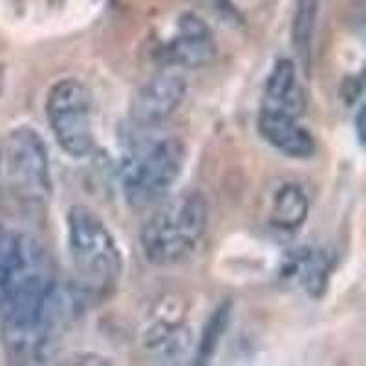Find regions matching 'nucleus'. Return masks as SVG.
<instances>
[{"instance_id": "f257e3e1", "label": "nucleus", "mask_w": 366, "mask_h": 366, "mask_svg": "<svg viewBox=\"0 0 366 366\" xmlns=\"http://www.w3.org/2000/svg\"><path fill=\"white\" fill-rule=\"evenodd\" d=\"M66 244L77 292L84 297H107L123 273V254L116 238L97 212L71 205L66 212Z\"/></svg>"}, {"instance_id": "f03ea898", "label": "nucleus", "mask_w": 366, "mask_h": 366, "mask_svg": "<svg viewBox=\"0 0 366 366\" xmlns=\"http://www.w3.org/2000/svg\"><path fill=\"white\" fill-rule=\"evenodd\" d=\"M209 227V204L202 192L183 191L163 202L139 233L147 262L158 267L187 260Z\"/></svg>"}, {"instance_id": "7ed1b4c3", "label": "nucleus", "mask_w": 366, "mask_h": 366, "mask_svg": "<svg viewBox=\"0 0 366 366\" xmlns=\"http://www.w3.org/2000/svg\"><path fill=\"white\" fill-rule=\"evenodd\" d=\"M187 162L185 143L176 136H156L137 143L121 163V191L132 207H149L171 192Z\"/></svg>"}, {"instance_id": "20e7f679", "label": "nucleus", "mask_w": 366, "mask_h": 366, "mask_svg": "<svg viewBox=\"0 0 366 366\" xmlns=\"http://www.w3.org/2000/svg\"><path fill=\"white\" fill-rule=\"evenodd\" d=\"M0 169L13 196L29 207H42L51 198L50 156L37 130L19 127L6 139Z\"/></svg>"}, {"instance_id": "39448f33", "label": "nucleus", "mask_w": 366, "mask_h": 366, "mask_svg": "<svg viewBox=\"0 0 366 366\" xmlns=\"http://www.w3.org/2000/svg\"><path fill=\"white\" fill-rule=\"evenodd\" d=\"M46 117L61 149L71 158H86L96 149L94 101L83 81L61 79L46 96Z\"/></svg>"}, {"instance_id": "423d86ee", "label": "nucleus", "mask_w": 366, "mask_h": 366, "mask_svg": "<svg viewBox=\"0 0 366 366\" xmlns=\"http://www.w3.org/2000/svg\"><path fill=\"white\" fill-rule=\"evenodd\" d=\"M187 94V83L183 75L174 70H165L152 75L137 88L130 101V119L137 127L150 129L165 123L182 107Z\"/></svg>"}, {"instance_id": "0eeeda50", "label": "nucleus", "mask_w": 366, "mask_h": 366, "mask_svg": "<svg viewBox=\"0 0 366 366\" xmlns=\"http://www.w3.org/2000/svg\"><path fill=\"white\" fill-rule=\"evenodd\" d=\"M335 267L333 254L319 246H300L284 254L280 280L284 286L310 299H320Z\"/></svg>"}, {"instance_id": "6e6552de", "label": "nucleus", "mask_w": 366, "mask_h": 366, "mask_svg": "<svg viewBox=\"0 0 366 366\" xmlns=\"http://www.w3.org/2000/svg\"><path fill=\"white\" fill-rule=\"evenodd\" d=\"M159 59L171 68H202L217 55V42L211 28L194 13L182 15L172 35L159 48Z\"/></svg>"}, {"instance_id": "1a4fd4ad", "label": "nucleus", "mask_w": 366, "mask_h": 366, "mask_svg": "<svg viewBox=\"0 0 366 366\" xmlns=\"http://www.w3.org/2000/svg\"><path fill=\"white\" fill-rule=\"evenodd\" d=\"M304 109H306V99H304L295 63L292 59L280 57L267 74L258 112L302 119Z\"/></svg>"}, {"instance_id": "9d476101", "label": "nucleus", "mask_w": 366, "mask_h": 366, "mask_svg": "<svg viewBox=\"0 0 366 366\" xmlns=\"http://www.w3.org/2000/svg\"><path fill=\"white\" fill-rule=\"evenodd\" d=\"M257 129L267 145L279 150L280 154L287 158L308 159L315 154V136L308 127L302 125L300 117L271 116V114L258 112Z\"/></svg>"}, {"instance_id": "9b49d317", "label": "nucleus", "mask_w": 366, "mask_h": 366, "mask_svg": "<svg viewBox=\"0 0 366 366\" xmlns=\"http://www.w3.org/2000/svg\"><path fill=\"white\" fill-rule=\"evenodd\" d=\"M310 214V196L302 185L286 182L279 185L271 198L269 224L282 231H297Z\"/></svg>"}, {"instance_id": "f8f14e48", "label": "nucleus", "mask_w": 366, "mask_h": 366, "mask_svg": "<svg viewBox=\"0 0 366 366\" xmlns=\"http://www.w3.org/2000/svg\"><path fill=\"white\" fill-rule=\"evenodd\" d=\"M320 0H297L292 21V42L302 64H310L319 19Z\"/></svg>"}, {"instance_id": "ddd939ff", "label": "nucleus", "mask_w": 366, "mask_h": 366, "mask_svg": "<svg viewBox=\"0 0 366 366\" xmlns=\"http://www.w3.org/2000/svg\"><path fill=\"white\" fill-rule=\"evenodd\" d=\"M229 317H231V304L225 302L222 306H218L217 312L212 313L211 319H209L207 326L204 330V335H202V341L196 350V362H207L212 357V354L217 352V346L220 342L222 335L225 333V328L229 325Z\"/></svg>"}, {"instance_id": "4468645a", "label": "nucleus", "mask_w": 366, "mask_h": 366, "mask_svg": "<svg viewBox=\"0 0 366 366\" xmlns=\"http://www.w3.org/2000/svg\"><path fill=\"white\" fill-rule=\"evenodd\" d=\"M149 345L158 355L176 361L187 352L189 335L185 330L178 328V326H162L159 330L152 332Z\"/></svg>"}, {"instance_id": "2eb2a0df", "label": "nucleus", "mask_w": 366, "mask_h": 366, "mask_svg": "<svg viewBox=\"0 0 366 366\" xmlns=\"http://www.w3.org/2000/svg\"><path fill=\"white\" fill-rule=\"evenodd\" d=\"M355 132H357L359 142L365 143V107H361L355 116Z\"/></svg>"}, {"instance_id": "dca6fc26", "label": "nucleus", "mask_w": 366, "mask_h": 366, "mask_svg": "<svg viewBox=\"0 0 366 366\" xmlns=\"http://www.w3.org/2000/svg\"><path fill=\"white\" fill-rule=\"evenodd\" d=\"M6 233H8V229H4V225L0 224V246H2V242H4Z\"/></svg>"}]
</instances>
